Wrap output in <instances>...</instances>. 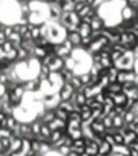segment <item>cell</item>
Masks as SVG:
<instances>
[{"instance_id": "6da1fadb", "label": "cell", "mask_w": 138, "mask_h": 156, "mask_svg": "<svg viewBox=\"0 0 138 156\" xmlns=\"http://www.w3.org/2000/svg\"><path fill=\"white\" fill-rule=\"evenodd\" d=\"M134 61H135V57L133 54V50H126L118 61L113 62V66L118 68L119 71H122V69H133Z\"/></svg>"}, {"instance_id": "7a4b0ae2", "label": "cell", "mask_w": 138, "mask_h": 156, "mask_svg": "<svg viewBox=\"0 0 138 156\" xmlns=\"http://www.w3.org/2000/svg\"><path fill=\"white\" fill-rule=\"evenodd\" d=\"M135 72L134 69H122V71L118 72V77H116V82L122 83H133L134 82V77H135Z\"/></svg>"}, {"instance_id": "3957f363", "label": "cell", "mask_w": 138, "mask_h": 156, "mask_svg": "<svg viewBox=\"0 0 138 156\" xmlns=\"http://www.w3.org/2000/svg\"><path fill=\"white\" fill-rule=\"evenodd\" d=\"M75 90L73 86L71 84V83H64V84L59 87L58 90V94H59V98H61V101H66V100H71L72 95L75 94Z\"/></svg>"}, {"instance_id": "277c9868", "label": "cell", "mask_w": 138, "mask_h": 156, "mask_svg": "<svg viewBox=\"0 0 138 156\" xmlns=\"http://www.w3.org/2000/svg\"><path fill=\"white\" fill-rule=\"evenodd\" d=\"M62 12L64 11H62V9H61V4L55 3V2L48 4V20L57 21V22H58L61 15H62Z\"/></svg>"}, {"instance_id": "5b68a950", "label": "cell", "mask_w": 138, "mask_h": 156, "mask_svg": "<svg viewBox=\"0 0 138 156\" xmlns=\"http://www.w3.org/2000/svg\"><path fill=\"white\" fill-rule=\"evenodd\" d=\"M122 133H123V137H124V145H127V147H131L138 140L137 133L134 130H129L124 127V129H122Z\"/></svg>"}, {"instance_id": "8992f818", "label": "cell", "mask_w": 138, "mask_h": 156, "mask_svg": "<svg viewBox=\"0 0 138 156\" xmlns=\"http://www.w3.org/2000/svg\"><path fill=\"white\" fill-rule=\"evenodd\" d=\"M47 79H48V82H50L51 84L54 86V88H55L57 91H58L59 87H61V86L65 83L59 72H50V75L47 76Z\"/></svg>"}, {"instance_id": "52a82bcc", "label": "cell", "mask_w": 138, "mask_h": 156, "mask_svg": "<svg viewBox=\"0 0 138 156\" xmlns=\"http://www.w3.org/2000/svg\"><path fill=\"white\" fill-rule=\"evenodd\" d=\"M66 40L73 46V47H80L82 46V36L77 30H69L66 33Z\"/></svg>"}, {"instance_id": "ba28073f", "label": "cell", "mask_w": 138, "mask_h": 156, "mask_svg": "<svg viewBox=\"0 0 138 156\" xmlns=\"http://www.w3.org/2000/svg\"><path fill=\"white\" fill-rule=\"evenodd\" d=\"M104 91L109 95H113V94H118V93L123 91V84L119 82H112L106 86V88H104Z\"/></svg>"}, {"instance_id": "9c48e42d", "label": "cell", "mask_w": 138, "mask_h": 156, "mask_svg": "<svg viewBox=\"0 0 138 156\" xmlns=\"http://www.w3.org/2000/svg\"><path fill=\"white\" fill-rule=\"evenodd\" d=\"M100 64L104 69H108L111 66H113V62L111 59V53L108 51H100Z\"/></svg>"}, {"instance_id": "30bf717a", "label": "cell", "mask_w": 138, "mask_h": 156, "mask_svg": "<svg viewBox=\"0 0 138 156\" xmlns=\"http://www.w3.org/2000/svg\"><path fill=\"white\" fill-rule=\"evenodd\" d=\"M48 68H50V72H61L62 69L65 68V59L55 55V58L53 59V62L48 65Z\"/></svg>"}, {"instance_id": "8fae6325", "label": "cell", "mask_w": 138, "mask_h": 156, "mask_svg": "<svg viewBox=\"0 0 138 156\" xmlns=\"http://www.w3.org/2000/svg\"><path fill=\"white\" fill-rule=\"evenodd\" d=\"M91 129H93V131H94L95 134H100V136H104L106 133V127L104 126L101 119H95V120L91 122Z\"/></svg>"}, {"instance_id": "7c38bea8", "label": "cell", "mask_w": 138, "mask_h": 156, "mask_svg": "<svg viewBox=\"0 0 138 156\" xmlns=\"http://www.w3.org/2000/svg\"><path fill=\"white\" fill-rule=\"evenodd\" d=\"M50 136H51V129L47 123H41V127H40V133L39 136H36L39 140L41 141H48L50 140Z\"/></svg>"}, {"instance_id": "4fadbf2b", "label": "cell", "mask_w": 138, "mask_h": 156, "mask_svg": "<svg viewBox=\"0 0 138 156\" xmlns=\"http://www.w3.org/2000/svg\"><path fill=\"white\" fill-rule=\"evenodd\" d=\"M90 27L93 30H102L104 28H105V22H104V20L100 17V15H95V17L91 18L90 21Z\"/></svg>"}, {"instance_id": "5bb4252c", "label": "cell", "mask_w": 138, "mask_h": 156, "mask_svg": "<svg viewBox=\"0 0 138 156\" xmlns=\"http://www.w3.org/2000/svg\"><path fill=\"white\" fill-rule=\"evenodd\" d=\"M112 100H113L115 106H126L129 98H127V95L124 94L123 91H122V93H118V94H113V95H112Z\"/></svg>"}, {"instance_id": "9a60e30c", "label": "cell", "mask_w": 138, "mask_h": 156, "mask_svg": "<svg viewBox=\"0 0 138 156\" xmlns=\"http://www.w3.org/2000/svg\"><path fill=\"white\" fill-rule=\"evenodd\" d=\"M47 124L50 126L51 131H54V130H65V131H66V122L61 120V119H58V118H54L53 120Z\"/></svg>"}, {"instance_id": "2e32d148", "label": "cell", "mask_w": 138, "mask_h": 156, "mask_svg": "<svg viewBox=\"0 0 138 156\" xmlns=\"http://www.w3.org/2000/svg\"><path fill=\"white\" fill-rule=\"evenodd\" d=\"M76 30L79 32V35L82 36V37L90 36L91 32H93V29H91V27H90V22H84V21H82V22H80V25L77 27Z\"/></svg>"}, {"instance_id": "e0dca14e", "label": "cell", "mask_w": 138, "mask_h": 156, "mask_svg": "<svg viewBox=\"0 0 138 156\" xmlns=\"http://www.w3.org/2000/svg\"><path fill=\"white\" fill-rule=\"evenodd\" d=\"M112 149H113V145H111L109 142L104 141V140L100 142V145H98V153H100V155L108 156L109 153L112 152Z\"/></svg>"}, {"instance_id": "ac0fdd59", "label": "cell", "mask_w": 138, "mask_h": 156, "mask_svg": "<svg viewBox=\"0 0 138 156\" xmlns=\"http://www.w3.org/2000/svg\"><path fill=\"white\" fill-rule=\"evenodd\" d=\"M65 134H66L65 130H54V131H51V136H50V140H48V141H50L51 145H53V144H55V142L61 141V140L65 137Z\"/></svg>"}, {"instance_id": "d6986e66", "label": "cell", "mask_w": 138, "mask_h": 156, "mask_svg": "<svg viewBox=\"0 0 138 156\" xmlns=\"http://www.w3.org/2000/svg\"><path fill=\"white\" fill-rule=\"evenodd\" d=\"M112 122H113V129L116 130H122L126 127V122H124L123 115H115L112 118Z\"/></svg>"}, {"instance_id": "ffe728a7", "label": "cell", "mask_w": 138, "mask_h": 156, "mask_svg": "<svg viewBox=\"0 0 138 156\" xmlns=\"http://www.w3.org/2000/svg\"><path fill=\"white\" fill-rule=\"evenodd\" d=\"M30 55H32V54H30L27 48L22 47V46L17 47V61H27Z\"/></svg>"}, {"instance_id": "44dd1931", "label": "cell", "mask_w": 138, "mask_h": 156, "mask_svg": "<svg viewBox=\"0 0 138 156\" xmlns=\"http://www.w3.org/2000/svg\"><path fill=\"white\" fill-rule=\"evenodd\" d=\"M75 4H76V2H73V0H64L61 3V9L64 12L75 11Z\"/></svg>"}, {"instance_id": "7402d4cb", "label": "cell", "mask_w": 138, "mask_h": 156, "mask_svg": "<svg viewBox=\"0 0 138 156\" xmlns=\"http://www.w3.org/2000/svg\"><path fill=\"white\" fill-rule=\"evenodd\" d=\"M54 113H55V118L61 119V120L68 122V118H69V112H66L65 109L61 108V106H57V108H54Z\"/></svg>"}, {"instance_id": "603a6c76", "label": "cell", "mask_w": 138, "mask_h": 156, "mask_svg": "<svg viewBox=\"0 0 138 156\" xmlns=\"http://www.w3.org/2000/svg\"><path fill=\"white\" fill-rule=\"evenodd\" d=\"M41 123H43V122H41L39 118L33 119V120L29 123V124H30V129H32V133L35 134V136H39V133H40V127H41Z\"/></svg>"}, {"instance_id": "cb8c5ba5", "label": "cell", "mask_w": 138, "mask_h": 156, "mask_svg": "<svg viewBox=\"0 0 138 156\" xmlns=\"http://www.w3.org/2000/svg\"><path fill=\"white\" fill-rule=\"evenodd\" d=\"M59 73H61V76H62V79H64L65 83H71V80L73 79V76H75V72L71 71V69H66V68H64Z\"/></svg>"}, {"instance_id": "d4e9b609", "label": "cell", "mask_w": 138, "mask_h": 156, "mask_svg": "<svg viewBox=\"0 0 138 156\" xmlns=\"http://www.w3.org/2000/svg\"><path fill=\"white\" fill-rule=\"evenodd\" d=\"M118 72L119 69L118 68H115V66H111V68L106 69V76H108L109 82H116V77H118Z\"/></svg>"}, {"instance_id": "484cf974", "label": "cell", "mask_w": 138, "mask_h": 156, "mask_svg": "<svg viewBox=\"0 0 138 156\" xmlns=\"http://www.w3.org/2000/svg\"><path fill=\"white\" fill-rule=\"evenodd\" d=\"M64 59H65V68H66V69H71V71H73L75 66H76V59H75L72 55L66 57V58H64Z\"/></svg>"}, {"instance_id": "4316f807", "label": "cell", "mask_w": 138, "mask_h": 156, "mask_svg": "<svg viewBox=\"0 0 138 156\" xmlns=\"http://www.w3.org/2000/svg\"><path fill=\"white\" fill-rule=\"evenodd\" d=\"M71 84L73 86L75 90H82V88L84 87V86H83V83H82V80H80V77H79V75H75L73 79L71 80Z\"/></svg>"}, {"instance_id": "83f0119b", "label": "cell", "mask_w": 138, "mask_h": 156, "mask_svg": "<svg viewBox=\"0 0 138 156\" xmlns=\"http://www.w3.org/2000/svg\"><path fill=\"white\" fill-rule=\"evenodd\" d=\"M79 77H80V80H82L83 86H88V84H90V82H91V75L88 73V72H83V73H80Z\"/></svg>"}, {"instance_id": "f1b7e54d", "label": "cell", "mask_w": 138, "mask_h": 156, "mask_svg": "<svg viewBox=\"0 0 138 156\" xmlns=\"http://www.w3.org/2000/svg\"><path fill=\"white\" fill-rule=\"evenodd\" d=\"M101 120H102L104 126L106 127V131H108V130H111L112 127H113V122H112V118H111V116H109V115L104 116V118L101 119Z\"/></svg>"}, {"instance_id": "f546056e", "label": "cell", "mask_w": 138, "mask_h": 156, "mask_svg": "<svg viewBox=\"0 0 138 156\" xmlns=\"http://www.w3.org/2000/svg\"><path fill=\"white\" fill-rule=\"evenodd\" d=\"M105 2H106V0H94V2H93V4H91V7H94V9L97 10V9H100V7L102 6Z\"/></svg>"}, {"instance_id": "4dcf8cb0", "label": "cell", "mask_w": 138, "mask_h": 156, "mask_svg": "<svg viewBox=\"0 0 138 156\" xmlns=\"http://www.w3.org/2000/svg\"><path fill=\"white\" fill-rule=\"evenodd\" d=\"M7 94V86L3 84V83H0V98L4 97Z\"/></svg>"}, {"instance_id": "1f68e13d", "label": "cell", "mask_w": 138, "mask_h": 156, "mask_svg": "<svg viewBox=\"0 0 138 156\" xmlns=\"http://www.w3.org/2000/svg\"><path fill=\"white\" fill-rule=\"evenodd\" d=\"M7 40V36H6V33L3 32V30H0V46L4 43V41Z\"/></svg>"}, {"instance_id": "d6a6232c", "label": "cell", "mask_w": 138, "mask_h": 156, "mask_svg": "<svg viewBox=\"0 0 138 156\" xmlns=\"http://www.w3.org/2000/svg\"><path fill=\"white\" fill-rule=\"evenodd\" d=\"M131 50H133V54H134L135 58H138V44H135V46L131 48Z\"/></svg>"}, {"instance_id": "836d02e7", "label": "cell", "mask_w": 138, "mask_h": 156, "mask_svg": "<svg viewBox=\"0 0 138 156\" xmlns=\"http://www.w3.org/2000/svg\"><path fill=\"white\" fill-rule=\"evenodd\" d=\"M134 35H135V39H137V44H138V29H134Z\"/></svg>"}, {"instance_id": "e575fe53", "label": "cell", "mask_w": 138, "mask_h": 156, "mask_svg": "<svg viewBox=\"0 0 138 156\" xmlns=\"http://www.w3.org/2000/svg\"><path fill=\"white\" fill-rule=\"evenodd\" d=\"M134 131L137 133V136H138V123H135V129H134Z\"/></svg>"}, {"instance_id": "d590c367", "label": "cell", "mask_w": 138, "mask_h": 156, "mask_svg": "<svg viewBox=\"0 0 138 156\" xmlns=\"http://www.w3.org/2000/svg\"><path fill=\"white\" fill-rule=\"evenodd\" d=\"M43 2H46V3H47V4H50V3H53L54 0H43Z\"/></svg>"}, {"instance_id": "8d00e7d4", "label": "cell", "mask_w": 138, "mask_h": 156, "mask_svg": "<svg viewBox=\"0 0 138 156\" xmlns=\"http://www.w3.org/2000/svg\"><path fill=\"white\" fill-rule=\"evenodd\" d=\"M54 2H55V3H58V4H61L62 2H64V0H54Z\"/></svg>"}, {"instance_id": "74e56055", "label": "cell", "mask_w": 138, "mask_h": 156, "mask_svg": "<svg viewBox=\"0 0 138 156\" xmlns=\"http://www.w3.org/2000/svg\"><path fill=\"white\" fill-rule=\"evenodd\" d=\"M73 2H76V3H77V2H83V0H73Z\"/></svg>"}, {"instance_id": "f35d334b", "label": "cell", "mask_w": 138, "mask_h": 156, "mask_svg": "<svg viewBox=\"0 0 138 156\" xmlns=\"http://www.w3.org/2000/svg\"><path fill=\"white\" fill-rule=\"evenodd\" d=\"M39 2H40V0H39ZM41 2H43V0H41Z\"/></svg>"}, {"instance_id": "ab89813d", "label": "cell", "mask_w": 138, "mask_h": 156, "mask_svg": "<svg viewBox=\"0 0 138 156\" xmlns=\"http://www.w3.org/2000/svg\"><path fill=\"white\" fill-rule=\"evenodd\" d=\"M27 2H29V0H27Z\"/></svg>"}]
</instances>
